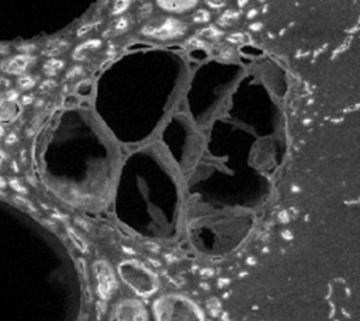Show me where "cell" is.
<instances>
[{
  "label": "cell",
  "instance_id": "15",
  "mask_svg": "<svg viewBox=\"0 0 360 321\" xmlns=\"http://www.w3.org/2000/svg\"><path fill=\"white\" fill-rule=\"evenodd\" d=\"M17 84H18V87L22 89V90L31 89V87L35 84V77H32V76H30V75L20 76L18 80H17Z\"/></svg>",
  "mask_w": 360,
  "mask_h": 321
},
{
  "label": "cell",
  "instance_id": "2",
  "mask_svg": "<svg viewBox=\"0 0 360 321\" xmlns=\"http://www.w3.org/2000/svg\"><path fill=\"white\" fill-rule=\"evenodd\" d=\"M181 191L163 158L143 151L128 159L117 193V215L135 232L150 238L176 235Z\"/></svg>",
  "mask_w": 360,
  "mask_h": 321
},
{
  "label": "cell",
  "instance_id": "9",
  "mask_svg": "<svg viewBox=\"0 0 360 321\" xmlns=\"http://www.w3.org/2000/svg\"><path fill=\"white\" fill-rule=\"evenodd\" d=\"M200 0H156V4L167 13L181 14L193 10Z\"/></svg>",
  "mask_w": 360,
  "mask_h": 321
},
{
  "label": "cell",
  "instance_id": "7",
  "mask_svg": "<svg viewBox=\"0 0 360 321\" xmlns=\"http://www.w3.org/2000/svg\"><path fill=\"white\" fill-rule=\"evenodd\" d=\"M108 321H149V314L141 300L128 297L114 303Z\"/></svg>",
  "mask_w": 360,
  "mask_h": 321
},
{
  "label": "cell",
  "instance_id": "6",
  "mask_svg": "<svg viewBox=\"0 0 360 321\" xmlns=\"http://www.w3.org/2000/svg\"><path fill=\"white\" fill-rule=\"evenodd\" d=\"M186 31L187 25L181 20L174 17H159L146 23L142 27L141 34L156 41H172L181 38Z\"/></svg>",
  "mask_w": 360,
  "mask_h": 321
},
{
  "label": "cell",
  "instance_id": "8",
  "mask_svg": "<svg viewBox=\"0 0 360 321\" xmlns=\"http://www.w3.org/2000/svg\"><path fill=\"white\" fill-rule=\"evenodd\" d=\"M93 273H94V279H96V287H97L98 297L103 300L111 298L118 289L117 276H115L111 265L103 259L96 260L93 265Z\"/></svg>",
  "mask_w": 360,
  "mask_h": 321
},
{
  "label": "cell",
  "instance_id": "11",
  "mask_svg": "<svg viewBox=\"0 0 360 321\" xmlns=\"http://www.w3.org/2000/svg\"><path fill=\"white\" fill-rule=\"evenodd\" d=\"M20 114V107L14 100L0 99V121H11Z\"/></svg>",
  "mask_w": 360,
  "mask_h": 321
},
{
  "label": "cell",
  "instance_id": "1",
  "mask_svg": "<svg viewBox=\"0 0 360 321\" xmlns=\"http://www.w3.org/2000/svg\"><path fill=\"white\" fill-rule=\"evenodd\" d=\"M77 130L75 124H70L68 137L60 114H55L41 130L32 149L55 152L58 156V168L39 175L42 182L65 168L46 184L51 191L70 206L87 208L82 173L91 206L97 208L104 204L110 193L117 166V151L91 121H84L80 134Z\"/></svg>",
  "mask_w": 360,
  "mask_h": 321
},
{
  "label": "cell",
  "instance_id": "4",
  "mask_svg": "<svg viewBox=\"0 0 360 321\" xmlns=\"http://www.w3.org/2000/svg\"><path fill=\"white\" fill-rule=\"evenodd\" d=\"M155 321H205L201 307L179 293L162 294L152 303Z\"/></svg>",
  "mask_w": 360,
  "mask_h": 321
},
{
  "label": "cell",
  "instance_id": "17",
  "mask_svg": "<svg viewBox=\"0 0 360 321\" xmlns=\"http://www.w3.org/2000/svg\"><path fill=\"white\" fill-rule=\"evenodd\" d=\"M131 4V0H115L112 7V14H121L124 13Z\"/></svg>",
  "mask_w": 360,
  "mask_h": 321
},
{
  "label": "cell",
  "instance_id": "21",
  "mask_svg": "<svg viewBox=\"0 0 360 321\" xmlns=\"http://www.w3.org/2000/svg\"><path fill=\"white\" fill-rule=\"evenodd\" d=\"M31 99H32L31 96H25V97H22V103H24V104H28V103L31 101Z\"/></svg>",
  "mask_w": 360,
  "mask_h": 321
},
{
  "label": "cell",
  "instance_id": "16",
  "mask_svg": "<svg viewBox=\"0 0 360 321\" xmlns=\"http://www.w3.org/2000/svg\"><path fill=\"white\" fill-rule=\"evenodd\" d=\"M128 24H129L128 18H125V17L118 18V20L114 23V25L111 27V30L114 31L112 34L115 35V34H121V32H124V31L128 28Z\"/></svg>",
  "mask_w": 360,
  "mask_h": 321
},
{
  "label": "cell",
  "instance_id": "5",
  "mask_svg": "<svg viewBox=\"0 0 360 321\" xmlns=\"http://www.w3.org/2000/svg\"><path fill=\"white\" fill-rule=\"evenodd\" d=\"M121 280L139 297H150L159 290V277L145 263L136 259H125L118 263Z\"/></svg>",
  "mask_w": 360,
  "mask_h": 321
},
{
  "label": "cell",
  "instance_id": "18",
  "mask_svg": "<svg viewBox=\"0 0 360 321\" xmlns=\"http://www.w3.org/2000/svg\"><path fill=\"white\" fill-rule=\"evenodd\" d=\"M193 20L195 23H207L210 21V13L205 10H197L195 14L193 15Z\"/></svg>",
  "mask_w": 360,
  "mask_h": 321
},
{
  "label": "cell",
  "instance_id": "14",
  "mask_svg": "<svg viewBox=\"0 0 360 321\" xmlns=\"http://www.w3.org/2000/svg\"><path fill=\"white\" fill-rule=\"evenodd\" d=\"M63 66H65L63 61H60V59H49L48 62L44 63L42 70H44V73L46 76H55L60 69H63Z\"/></svg>",
  "mask_w": 360,
  "mask_h": 321
},
{
  "label": "cell",
  "instance_id": "12",
  "mask_svg": "<svg viewBox=\"0 0 360 321\" xmlns=\"http://www.w3.org/2000/svg\"><path fill=\"white\" fill-rule=\"evenodd\" d=\"M68 42L66 41H60V39H56L53 42H48L42 51V54L48 55V56H53V55H58L60 52H63L66 48H68Z\"/></svg>",
  "mask_w": 360,
  "mask_h": 321
},
{
  "label": "cell",
  "instance_id": "19",
  "mask_svg": "<svg viewBox=\"0 0 360 321\" xmlns=\"http://www.w3.org/2000/svg\"><path fill=\"white\" fill-rule=\"evenodd\" d=\"M82 73H83L82 66H75L73 69H70V70L68 72L66 79H68V80H72V79H75V77H79Z\"/></svg>",
  "mask_w": 360,
  "mask_h": 321
},
{
  "label": "cell",
  "instance_id": "20",
  "mask_svg": "<svg viewBox=\"0 0 360 321\" xmlns=\"http://www.w3.org/2000/svg\"><path fill=\"white\" fill-rule=\"evenodd\" d=\"M228 0H205V4L211 8H221L226 4Z\"/></svg>",
  "mask_w": 360,
  "mask_h": 321
},
{
  "label": "cell",
  "instance_id": "13",
  "mask_svg": "<svg viewBox=\"0 0 360 321\" xmlns=\"http://www.w3.org/2000/svg\"><path fill=\"white\" fill-rule=\"evenodd\" d=\"M100 45V41L98 39H93V41H87V42H84V44H80L76 49H75V52H73V59H84L86 56H84V54L90 49H94V48H97Z\"/></svg>",
  "mask_w": 360,
  "mask_h": 321
},
{
  "label": "cell",
  "instance_id": "3",
  "mask_svg": "<svg viewBox=\"0 0 360 321\" xmlns=\"http://www.w3.org/2000/svg\"><path fill=\"white\" fill-rule=\"evenodd\" d=\"M252 228L248 215L205 217L190 225L193 245L207 255H226L246 238Z\"/></svg>",
  "mask_w": 360,
  "mask_h": 321
},
{
  "label": "cell",
  "instance_id": "10",
  "mask_svg": "<svg viewBox=\"0 0 360 321\" xmlns=\"http://www.w3.org/2000/svg\"><path fill=\"white\" fill-rule=\"evenodd\" d=\"M31 61H32V58L28 56V55H15V56H13V58L4 61V62L1 63V69H3L6 73L20 75V73H22V72L28 68V65H30Z\"/></svg>",
  "mask_w": 360,
  "mask_h": 321
}]
</instances>
